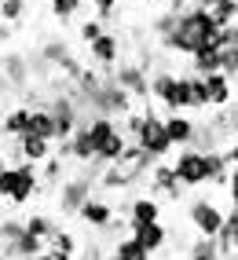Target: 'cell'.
Instances as JSON below:
<instances>
[{"mask_svg": "<svg viewBox=\"0 0 238 260\" xmlns=\"http://www.w3.org/2000/svg\"><path fill=\"white\" fill-rule=\"evenodd\" d=\"M216 33H220V22L213 19V11H209V8H201V4H191V8H183V11L176 15L173 33H165L158 44H161L165 51L194 55V51L216 44Z\"/></svg>", "mask_w": 238, "mask_h": 260, "instance_id": "6da1fadb", "label": "cell"}, {"mask_svg": "<svg viewBox=\"0 0 238 260\" xmlns=\"http://www.w3.org/2000/svg\"><path fill=\"white\" fill-rule=\"evenodd\" d=\"M150 99H158L165 114H173V110H187V114H194V88H191V74L154 70V74H150Z\"/></svg>", "mask_w": 238, "mask_h": 260, "instance_id": "7a4b0ae2", "label": "cell"}, {"mask_svg": "<svg viewBox=\"0 0 238 260\" xmlns=\"http://www.w3.org/2000/svg\"><path fill=\"white\" fill-rule=\"evenodd\" d=\"M41 194V169L33 161H15L0 169V198L11 205H26Z\"/></svg>", "mask_w": 238, "mask_h": 260, "instance_id": "3957f363", "label": "cell"}, {"mask_svg": "<svg viewBox=\"0 0 238 260\" xmlns=\"http://www.w3.org/2000/svg\"><path fill=\"white\" fill-rule=\"evenodd\" d=\"M135 143H140L154 161H161V158H168L176 147H173V140H168V132H165V117L150 107H143V128H140V136H135Z\"/></svg>", "mask_w": 238, "mask_h": 260, "instance_id": "277c9868", "label": "cell"}, {"mask_svg": "<svg viewBox=\"0 0 238 260\" xmlns=\"http://www.w3.org/2000/svg\"><path fill=\"white\" fill-rule=\"evenodd\" d=\"M92 190H95V180L88 176V172H74V176H66L62 183H59V194H55V209L62 213V216H77V209L84 202L92 198Z\"/></svg>", "mask_w": 238, "mask_h": 260, "instance_id": "5b68a950", "label": "cell"}, {"mask_svg": "<svg viewBox=\"0 0 238 260\" xmlns=\"http://www.w3.org/2000/svg\"><path fill=\"white\" fill-rule=\"evenodd\" d=\"M132 95L121 88V84L114 81V74H107V81H103V88L95 92V99H92V107H88V114H107V117H125L128 110H132Z\"/></svg>", "mask_w": 238, "mask_h": 260, "instance_id": "8992f818", "label": "cell"}, {"mask_svg": "<svg viewBox=\"0 0 238 260\" xmlns=\"http://www.w3.org/2000/svg\"><path fill=\"white\" fill-rule=\"evenodd\" d=\"M224 220H227V213L220 209V205L213 202V198H191L187 202V223L198 231V235H220V228H224Z\"/></svg>", "mask_w": 238, "mask_h": 260, "instance_id": "52a82bcc", "label": "cell"}, {"mask_svg": "<svg viewBox=\"0 0 238 260\" xmlns=\"http://www.w3.org/2000/svg\"><path fill=\"white\" fill-rule=\"evenodd\" d=\"M173 172L187 190L206 187V154L194 150V147H180V154L173 158Z\"/></svg>", "mask_w": 238, "mask_h": 260, "instance_id": "ba28073f", "label": "cell"}, {"mask_svg": "<svg viewBox=\"0 0 238 260\" xmlns=\"http://www.w3.org/2000/svg\"><path fill=\"white\" fill-rule=\"evenodd\" d=\"M147 194H154V198H165V202H183L187 194V187L176 180V172H173V161H154V169H150V190Z\"/></svg>", "mask_w": 238, "mask_h": 260, "instance_id": "9c48e42d", "label": "cell"}, {"mask_svg": "<svg viewBox=\"0 0 238 260\" xmlns=\"http://www.w3.org/2000/svg\"><path fill=\"white\" fill-rule=\"evenodd\" d=\"M121 48H125V41L117 37L114 29H103V33H99V37L88 44V59H92L103 74H110L114 66L121 62Z\"/></svg>", "mask_w": 238, "mask_h": 260, "instance_id": "30bf717a", "label": "cell"}, {"mask_svg": "<svg viewBox=\"0 0 238 260\" xmlns=\"http://www.w3.org/2000/svg\"><path fill=\"white\" fill-rule=\"evenodd\" d=\"M110 74H114V81L121 84L132 99H147V95H150V74L143 70L140 62H125V59H121Z\"/></svg>", "mask_w": 238, "mask_h": 260, "instance_id": "8fae6325", "label": "cell"}, {"mask_svg": "<svg viewBox=\"0 0 238 260\" xmlns=\"http://www.w3.org/2000/svg\"><path fill=\"white\" fill-rule=\"evenodd\" d=\"M41 55L55 66V70H62L66 77H74L77 81V74H81V62H77V55H74V48L66 44L62 37H48L44 44H41Z\"/></svg>", "mask_w": 238, "mask_h": 260, "instance_id": "7c38bea8", "label": "cell"}, {"mask_svg": "<svg viewBox=\"0 0 238 260\" xmlns=\"http://www.w3.org/2000/svg\"><path fill=\"white\" fill-rule=\"evenodd\" d=\"M0 70H4L11 92H22L26 84H33V70H29V55H22V51H4L0 55Z\"/></svg>", "mask_w": 238, "mask_h": 260, "instance_id": "4fadbf2b", "label": "cell"}, {"mask_svg": "<svg viewBox=\"0 0 238 260\" xmlns=\"http://www.w3.org/2000/svg\"><path fill=\"white\" fill-rule=\"evenodd\" d=\"M114 213H117V205H114L110 198H95V194H92V198L77 209V220L84 223V228L99 231V228H107V223L114 220Z\"/></svg>", "mask_w": 238, "mask_h": 260, "instance_id": "5bb4252c", "label": "cell"}, {"mask_svg": "<svg viewBox=\"0 0 238 260\" xmlns=\"http://www.w3.org/2000/svg\"><path fill=\"white\" fill-rule=\"evenodd\" d=\"M128 231H132V238L140 242V246H147L150 253H161V249L168 246V235H173L161 220H150V223H132Z\"/></svg>", "mask_w": 238, "mask_h": 260, "instance_id": "9a60e30c", "label": "cell"}, {"mask_svg": "<svg viewBox=\"0 0 238 260\" xmlns=\"http://www.w3.org/2000/svg\"><path fill=\"white\" fill-rule=\"evenodd\" d=\"M201 81H206L209 110H220V107H227V103H234V81H231L224 70H216V74H206Z\"/></svg>", "mask_w": 238, "mask_h": 260, "instance_id": "2e32d148", "label": "cell"}, {"mask_svg": "<svg viewBox=\"0 0 238 260\" xmlns=\"http://www.w3.org/2000/svg\"><path fill=\"white\" fill-rule=\"evenodd\" d=\"M125 213H128V228H132V223L161 220V198H154V194H135V198L125 202Z\"/></svg>", "mask_w": 238, "mask_h": 260, "instance_id": "e0dca14e", "label": "cell"}, {"mask_svg": "<svg viewBox=\"0 0 238 260\" xmlns=\"http://www.w3.org/2000/svg\"><path fill=\"white\" fill-rule=\"evenodd\" d=\"M194 121L187 110H173V114H165V132H168V140H173V147H191V136H194Z\"/></svg>", "mask_w": 238, "mask_h": 260, "instance_id": "ac0fdd59", "label": "cell"}, {"mask_svg": "<svg viewBox=\"0 0 238 260\" xmlns=\"http://www.w3.org/2000/svg\"><path fill=\"white\" fill-rule=\"evenodd\" d=\"M52 154H55L52 140H44V136H33V132L19 136V158H22V161H33V165H44L48 158H52Z\"/></svg>", "mask_w": 238, "mask_h": 260, "instance_id": "d6986e66", "label": "cell"}, {"mask_svg": "<svg viewBox=\"0 0 238 260\" xmlns=\"http://www.w3.org/2000/svg\"><path fill=\"white\" fill-rule=\"evenodd\" d=\"M191 147L206 154V150H220V147H227V140H224V136L216 132V125H213L209 117H198V121H194V136H191Z\"/></svg>", "mask_w": 238, "mask_h": 260, "instance_id": "ffe728a7", "label": "cell"}, {"mask_svg": "<svg viewBox=\"0 0 238 260\" xmlns=\"http://www.w3.org/2000/svg\"><path fill=\"white\" fill-rule=\"evenodd\" d=\"M227 176H231V161H227L224 147H220V150H206V183L227 187Z\"/></svg>", "mask_w": 238, "mask_h": 260, "instance_id": "44dd1931", "label": "cell"}, {"mask_svg": "<svg viewBox=\"0 0 238 260\" xmlns=\"http://www.w3.org/2000/svg\"><path fill=\"white\" fill-rule=\"evenodd\" d=\"M216 70H224V51H220L216 44H209V48H201V51H194L191 55V74H216Z\"/></svg>", "mask_w": 238, "mask_h": 260, "instance_id": "7402d4cb", "label": "cell"}, {"mask_svg": "<svg viewBox=\"0 0 238 260\" xmlns=\"http://www.w3.org/2000/svg\"><path fill=\"white\" fill-rule=\"evenodd\" d=\"M107 260H154V253H150L147 246H140L132 235H125V238L114 242V249H110Z\"/></svg>", "mask_w": 238, "mask_h": 260, "instance_id": "603a6c76", "label": "cell"}, {"mask_svg": "<svg viewBox=\"0 0 238 260\" xmlns=\"http://www.w3.org/2000/svg\"><path fill=\"white\" fill-rule=\"evenodd\" d=\"M29 114H33V107H11L8 114H4V121H0V132L4 136H26L29 132Z\"/></svg>", "mask_w": 238, "mask_h": 260, "instance_id": "cb8c5ba5", "label": "cell"}, {"mask_svg": "<svg viewBox=\"0 0 238 260\" xmlns=\"http://www.w3.org/2000/svg\"><path fill=\"white\" fill-rule=\"evenodd\" d=\"M48 249H52L55 256H62V260H74L81 246H77V238H74L70 231H66V228H59V223H55V231L48 235Z\"/></svg>", "mask_w": 238, "mask_h": 260, "instance_id": "d4e9b609", "label": "cell"}, {"mask_svg": "<svg viewBox=\"0 0 238 260\" xmlns=\"http://www.w3.org/2000/svg\"><path fill=\"white\" fill-rule=\"evenodd\" d=\"M187 260H224V253H220V242L213 235H198L187 246Z\"/></svg>", "mask_w": 238, "mask_h": 260, "instance_id": "484cf974", "label": "cell"}, {"mask_svg": "<svg viewBox=\"0 0 238 260\" xmlns=\"http://www.w3.org/2000/svg\"><path fill=\"white\" fill-rule=\"evenodd\" d=\"M29 132H33V136H44V140L55 143V117H52V110H48V107H33V114H29Z\"/></svg>", "mask_w": 238, "mask_h": 260, "instance_id": "4316f807", "label": "cell"}, {"mask_svg": "<svg viewBox=\"0 0 238 260\" xmlns=\"http://www.w3.org/2000/svg\"><path fill=\"white\" fill-rule=\"evenodd\" d=\"M26 231L48 242V235H52V231H55V220H52V216H48V213H29V216H26Z\"/></svg>", "mask_w": 238, "mask_h": 260, "instance_id": "83f0119b", "label": "cell"}, {"mask_svg": "<svg viewBox=\"0 0 238 260\" xmlns=\"http://www.w3.org/2000/svg\"><path fill=\"white\" fill-rule=\"evenodd\" d=\"M48 8H52V15H55L59 22H70V19H77V15H81L84 0H48Z\"/></svg>", "mask_w": 238, "mask_h": 260, "instance_id": "f1b7e54d", "label": "cell"}, {"mask_svg": "<svg viewBox=\"0 0 238 260\" xmlns=\"http://www.w3.org/2000/svg\"><path fill=\"white\" fill-rule=\"evenodd\" d=\"M213 11V19L220 22V26H231V22H238V0H220L216 8H209Z\"/></svg>", "mask_w": 238, "mask_h": 260, "instance_id": "f546056e", "label": "cell"}, {"mask_svg": "<svg viewBox=\"0 0 238 260\" xmlns=\"http://www.w3.org/2000/svg\"><path fill=\"white\" fill-rule=\"evenodd\" d=\"M103 29H107V22H103V19L95 15V19H84V22L77 26V37H81L84 44H92V41L99 37V33H103Z\"/></svg>", "mask_w": 238, "mask_h": 260, "instance_id": "4dcf8cb0", "label": "cell"}, {"mask_svg": "<svg viewBox=\"0 0 238 260\" xmlns=\"http://www.w3.org/2000/svg\"><path fill=\"white\" fill-rule=\"evenodd\" d=\"M216 48H238V22L220 26V33H216Z\"/></svg>", "mask_w": 238, "mask_h": 260, "instance_id": "1f68e13d", "label": "cell"}, {"mask_svg": "<svg viewBox=\"0 0 238 260\" xmlns=\"http://www.w3.org/2000/svg\"><path fill=\"white\" fill-rule=\"evenodd\" d=\"M117 4H121V0H92V11H95L103 22H110L114 15H117Z\"/></svg>", "mask_w": 238, "mask_h": 260, "instance_id": "d6a6232c", "label": "cell"}, {"mask_svg": "<svg viewBox=\"0 0 238 260\" xmlns=\"http://www.w3.org/2000/svg\"><path fill=\"white\" fill-rule=\"evenodd\" d=\"M224 51V74L238 84V48H220Z\"/></svg>", "mask_w": 238, "mask_h": 260, "instance_id": "836d02e7", "label": "cell"}, {"mask_svg": "<svg viewBox=\"0 0 238 260\" xmlns=\"http://www.w3.org/2000/svg\"><path fill=\"white\" fill-rule=\"evenodd\" d=\"M77 260H107V256H103V246L88 242V246H81V249H77Z\"/></svg>", "mask_w": 238, "mask_h": 260, "instance_id": "e575fe53", "label": "cell"}, {"mask_svg": "<svg viewBox=\"0 0 238 260\" xmlns=\"http://www.w3.org/2000/svg\"><path fill=\"white\" fill-rule=\"evenodd\" d=\"M227 194H231V205H238V169H231L227 176Z\"/></svg>", "mask_w": 238, "mask_h": 260, "instance_id": "d590c367", "label": "cell"}, {"mask_svg": "<svg viewBox=\"0 0 238 260\" xmlns=\"http://www.w3.org/2000/svg\"><path fill=\"white\" fill-rule=\"evenodd\" d=\"M224 154H227V161H231V169H238V136L224 147Z\"/></svg>", "mask_w": 238, "mask_h": 260, "instance_id": "8d00e7d4", "label": "cell"}, {"mask_svg": "<svg viewBox=\"0 0 238 260\" xmlns=\"http://www.w3.org/2000/svg\"><path fill=\"white\" fill-rule=\"evenodd\" d=\"M11 33H15V29H11V22H0V48L11 41Z\"/></svg>", "mask_w": 238, "mask_h": 260, "instance_id": "74e56055", "label": "cell"}, {"mask_svg": "<svg viewBox=\"0 0 238 260\" xmlns=\"http://www.w3.org/2000/svg\"><path fill=\"white\" fill-rule=\"evenodd\" d=\"M8 95H11V84H8V81H0V107H4V99H8Z\"/></svg>", "mask_w": 238, "mask_h": 260, "instance_id": "f35d334b", "label": "cell"}, {"mask_svg": "<svg viewBox=\"0 0 238 260\" xmlns=\"http://www.w3.org/2000/svg\"><path fill=\"white\" fill-rule=\"evenodd\" d=\"M26 260H62V256H55V253H52V249H44V253H41V256H26Z\"/></svg>", "mask_w": 238, "mask_h": 260, "instance_id": "ab89813d", "label": "cell"}, {"mask_svg": "<svg viewBox=\"0 0 238 260\" xmlns=\"http://www.w3.org/2000/svg\"><path fill=\"white\" fill-rule=\"evenodd\" d=\"M194 4H201V8H216L220 0H194Z\"/></svg>", "mask_w": 238, "mask_h": 260, "instance_id": "60d3db41", "label": "cell"}, {"mask_svg": "<svg viewBox=\"0 0 238 260\" xmlns=\"http://www.w3.org/2000/svg\"><path fill=\"white\" fill-rule=\"evenodd\" d=\"M4 165H8V161H4V154H0V169H4Z\"/></svg>", "mask_w": 238, "mask_h": 260, "instance_id": "b9f144b4", "label": "cell"}, {"mask_svg": "<svg viewBox=\"0 0 238 260\" xmlns=\"http://www.w3.org/2000/svg\"><path fill=\"white\" fill-rule=\"evenodd\" d=\"M0 81H8V77H4V70H0Z\"/></svg>", "mask_w": 238, "mask_h": 260, "instance_id": "7bdbcfd3", "label": "cell"}]
</instances>
